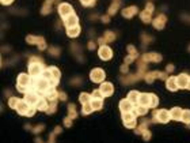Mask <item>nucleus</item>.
I'll list each match as a JSON object with an SVG mask.
<instances>
[{
	"label": "nucleus",
	"mask_w": 190,
	"mask_h": 143,
	"mask_svg": "<svg viewBox=\"0 0 190 143\" xmlns=\"http://www.w3.org/2000/svg\"><path fill=\"white\" fill-rule=\"evenodd\" d=\"M31 75L30 74H25V72H22L19 74V76H18V90H19L21 93H27L29 91V85H30V82H31V79H30Z\"/></svg>",
	"instance_id": "nucleus-1"
},
{
	"label": "nucleus",
	"mask_w": 190,
	"mask_h": 143,
	"mask_svg": "<svg viewBox=\"0 0 190 143\" xmlns=\"http://www.w3.org/2000/svg\"><path fill=\"white\" fill-rule=\"evenodd\" d=\"M171 119L170 112L167 109H159V111L154 112V121H159V123H169Z\"/></svg>",
	"instance_id": "nucleus-2"
},
{
	"label": "nucleus",
	"mask_w": 190,
	"mask_h": 143,
	"mask_svg": "<svg viewBox=\"0 0 190 143\" xmlns=\"http://www.w3.org/2000/svg\"><path fill=\"white\" fill-rule=\"evenodd\" d=\"M44 70H45L44 63H30V66H29V74L31 76H41Z\"/></svg>",
	"instance_id": "nucleus-3"
},
{
	"label": "nucleus",
	"mask_w": 190,
	"mask_h": 143,
	"mask_svg": "<svg viewBox=\"0 0 190 143\" xmlns=\"http://www.w3.org/2000/svg\"><path fill=\"white\" fill-rule=\"evenodd\" d=\"M105 76H106L105 71L100 70V68H94L90 72V79L94 82V83H102L103 79H105Z\"/></svg>",
	"instance_id": "nucleus-4"
},
{
	"label": "nucleus",
	"mask_w": 190,
	"mask_h": 143,
	"mask_svg": "<svg viewBox=\"0 0 190 143\" xmlns=\"http://www.w3.org/2000/svg\"><path fill=\"white\" fill-rule=\"evenodd\" d=\"M26 41H27L29 44H31V45H38L39 47V49L41 51H44V49H46V42H45V40L42 38V37H37V36H29V37H26Z\"/></svg>",
	"instance_id": "nucleus-5"
},
{
	"label": "nucleus",
	"mask_w": 190,
	"mask_h": 143,
	"mask_svg": "<svg viewBox=\"0 0 190 143\" xmlns=\"http://www.w3.org/2000/svg\"><path fill=\"white\" fill-rule=\"evenodd\" d=\"M41 97H42V96H39V94L35 93V91H27V93H25V101L27 104H30L31 106H35Z\"/></svg>",
	"instance_id": "nucleus-6"
},
{
	"label": "nucleus",
	"mask_w": 190,
	"mask_h": 143,
	"mask_svg": "<svg viewBox=\"0 0 190 143\" xmlns=\"http://www.w3.org/2000/svg\"><path fill=\"white\" fill-rule=\"evenodd\" d=\"M57 10H58V14H60V17L63 18H67L68 15H71L73 12V8H72V6L68 4V3H60L57 7Z\"/></svg>",
	"instance_id": "nucleus-7"
},
{
	"label": "nucleus",
	"mask_w": 190,
	"mask_h": 143,
	"mask_svg": "<svg viewBox=\"0 0 190 143\" xmlns=\"http://www.w3.org/2000/svg\"><path fill=\"white\" fill-rule=\"evenodd\" d=\"M98 56H99V59H102V60H110L111 56H113V51H111L107 45H100V48L98 51Z\"/></svg>",
	"instance_id": "nucleus-8"
},
{
	"label": "nucleus",
	"mask_w": 190,
	"mask_h": 143,
	"mask_svg": "<svg viewBox=\"0 0 190 143\" xmlns=\"http://www.w3.org/2000/svg\"><path fill=\"white\" fill-rule=\"evenodd\" d=\"M99 90L102 91L103 97H110V96H113V93H114V86L111 85L110 82H102Z\"/></svg>",
	"instance_id": "nucleus-9"
},
{
	"label": "nucleus",
	"mask_w": 190,
	"mask_h": 143,
	"mask_svg": "<svg viewBox=\"0 0 190 143\" xmlns=\"http://www.w3.org/2000/svg\"><path fill=\"white\" fill-rule=\"evenodd\" d=\"M79 18L76 17V14L75 12H72L71 15H68L67 18H64V26L67 29H69V27H73V26H77L79 23Z\"/></svg>",
	"instance_id": "nucleus-10"
},
{
	"label": "nucleus",
	"mask_w": 190,
	"mask_h": 143,
	"mask_svg": "<svg viewBox=\"0 0 190 143\" xmlns=\"http://www.w3.org/2000/svg\"><path fill=\"white\" fill-rule=\"evenodd\" d=\"M30 108H31V105H30V104H27L25 100H19V102H18V105H16V108H15V109H16V112H18L19 115L26 116Z\"/></svg>",
	"instance_id": "nucleus-11"
},
{
	"label": "nucleus",
	"mask_w": 190,
	"mask_h": 143,
	"mask_svg": "<svg viewBox=\"0 0 190 143\" xmlns=\"http://www.w3.org/2000/svg\"><path fill=\"white\" fill-rule=\"evenodd\" d=\"M166 21H167V18H166V15L165 14H159L158 17L154 19V27L155 29H158V30H162L163 27H165V25H166Z\"/></svg>",
	"instance_id": "nucleus-12"
},
{
	"label": "nucleus",
	"mask_w": 190,
	"mask_h": 143,
	"mask_svg": "<svg viewBox=\"0 0 190 143\" xmlns=\"http://www.w3.org/2000/svg\"><path fill=\"white\" fill-rule=\"evenodd\" d=\"M141 60H144V62H155V63H159L162 62V56H160L159 53H155V52H151V53H145L143 55V57H141Z\"/></svg>",
	"instance_id": "nucleus-13"
},
{
	"label": "nucleus",
	"mask_w": 190,
	"mask_h": 143,
	"mask_svg": "<svg viewBox=\"0 0 190 143\" xmlns=\"http://www.w3.org/2000/svg\"><path fill=\"white\" fill-rule=\"evenodd\" d=\"M188 83H189V76L186 74H181L177 76V85L179 89H188Z\"/></svg>",
	"instance_id": "nucleus-14"
},
{
	"label": "nucleus",
	"mask_w": 190,
	"mask_h": 143,
	"mask_svg": "<svg viewBox=\"0 0 190 143\" xmlns=\"http://www.w3.org/2000/svg\"><path fill=\"white\" fill-rule=\"evenodd\" d=\"M166 86L170 91H177L178 89V85H177V76H169L166 79Z\"/></svg>",
	"instance_id": "nucleus-15"
},
{
	"label": "nucleus",
	"mask_w": 190,
	"mask_h": 143,
	"mask_svg": "<svg viewBox=\"0 0 190 143\" xmlns=\"http://www.w3.org/2000/svg\"><path fill=\"white\" fill-rule=\"evenodd\" d=\"M137 11H139V8H137L136 6L126 7V8L122 10V17H124V18H132L133 15L137 14Z\"/></svg>",
	"instance_id": "nucleus-16"
},
{
	"label": "nucleus",
	"mask_w": 190,
	"mask_h": 143,
	"mask_svg": "<svg viewBox=\"0 0 190 143\" xmlns=\"http://www.w3.org/2000/svg\"><path fill=\"white\" fill-rule=\"evenodd\" d=\"M114 38H115V34H114V33H111V32H106V33H105V36L100 37V38L98 40V42H99L100 45H106L107 42H110V41H114Z\"/></svg>",
	"instance_id": "nucleus-17"
},
{
	"label": "nucleus",
	"mask_w": 190,
	"mask_h": 143,
	"mask_svg": "<svg viewBox=\"0 0 190 143\" xmlns=\"http://www.w3.org/2000/svg\"><path fill=\"white\" fill-rule=\"evenodd\" d=\"M49 100L46 98V97H41L39 98V101L37 102V105H35V108H37V111H48V108H49Z\"/></svg>",
	"instance_id": "nucleus-18"
},
{
	"label": "nucleus",
	"mask_w": 190,
	"mask_h": 143,
	"mask_svg": "<svg viewBox=\"0 0 190 143\" xmlns=\"http://www.w3.org/2000/svg\"><path fill=\"white\" fill-rule=\"evenodd\" d=\"M120 109H121L122 113H124V112H130V111L133 109V104L130 102L128 98L121 100V101H120Z\"/></svg>",
	"instance_id": "nucleus-19"
},
{
	"label": "nucleus",
	"mask_w": 190,
	"mask_h": 143,
	"mask_svg": "<svg viewBox=\"0 0 190 143\" xmlns=\"http://www.w3.org/2000/svg\"><path fill=\"white\" fill-rule=\"evenodd\" d=\"M139 97H140V93L137 91V90H130L126 98H128L133 105H137L139 104Z\"/></svg>",
	"instance_id": "nucleus-20"
},
{
	"label": "nucleus",
	"mask_w": 190,
	"mask_h": 143,
	"mask_svg": "<svg viewBox=\"0 0 190 143\" xmlns=\"http://www.w3.org/2000/svg\"><path fill=\"white\" fill-rule=\"evenodd\" d=\"M132 112H133V113H135L136 116H144V115L148 113V106H144V105L137 104V106L133 108Z\"/></svg>",
	"instance_id": "nucleus-21"
},
{
	"label": "nucleus",
	"mask_w": 190,
	"mask_h": 143,
	"mask_svg": "<svg viewBox=\"0 0 190 143\" xmlns=\"http://www.w3.org/2000/svg\"><path fill=\"white\" fill-rule=\"evenodd\" d=\"M150 100H151L150 93H140V97H139V104L140 105H144V106L150 108Z\"/></svg>",
	"instance_id": "nucleus-22"
},
{
	"label": "nucleus",
	"mask_w": 190,
	"mask_h": 143,
	"mask_svg": "<svg viewBox=\"0 0 190 143\" xmlns=\"http://www.w3.org/2000/svg\"><path fill=\"white\" fill-rule=\"evenodd\" d=\"M170 116H171V119H173V120H177V121H179L181 117H182V109L178 108V106L173 108L170 111Z\"/></svg>",
	"instance_id": "nucleus-23"
},
{
	"label": "nucleus",
	"mask_w": 190,
	"mask_h": 143,
	"mask_svg": "<svg viewBox=\"0 0 190 143\" xmlns=\"http://www.w3.org/2000/svg\"><path fill=\"white\" fill-rule=\"evenodd\" d=\"M80 33V26H73V27H69L67 29V34H68V37H71V38H75V37L79 36Z\"/></svg>",
	"instance_id": "nucleus-24"
},
{
	"label": "nucleus",
	"mask_w": 190,
	"mask_h": 143,
	"mask_svg": "<svg viewBox=\"0 0 190 143\" xmlns=\"http://www.w3.org/2000/svg\"><path fill=\"white\" fill-rule=\"evenodd\" d=\"M91 106L94 111H99V109L103 108V100L102 98H91Z\"/></svg>",
	"instance_id": "nucleus-25"
},
{
	"label": "nucleus",
	"mask_w": 190,
	"mask_h": 143,
	"mask_svg": "<svg viewBox=\"0 0 190 143\" xmlns=\"http://www.w3.org/2000/svg\"><path fill=\"white\" fill-rule=\"evenodd\" d=\"M53 2H54V0H46L45 4H44V7H42V10H41V14H42V15L49 14L50 10H52V4H53Z\"/></svg>",
	"instance_id": "nucleus-26"
},
{
	"label": "nucleus",
	"mask_w": 190,
	"mask_h": 143,
	"mask_svg": "<svg viewBox=\"0 0 190 143\" xmlns=\"http://www.w3.org/2000/svg\"><path fill=\"white\" fill-rule=\"evenodd\" d=\"M151 15H152V12H150V11H143V12L140 14V18H141V21L144 22V23H150L151 22Z\"/></svg>",
	"instance_id": "nucleus-27"
},
{
	"label": "nucleus",
	"mask_w": 190,
	"mask_h": 143,
	"mask_svg": "<svg viewBox=\"0 0 190 143\" xmlns=\"http://www.w3.org/2000/svg\"><path fill=\"white\" fill-rule=\"evenodd\" d=\"M76 116H77L76 106H75L73 104L68 105V117H71V119H76Z\"/></svg>",
	"instance_id": "nucleus-28"
},
{
	"label": "nucleus",
	"mask_w": 190,
	"mask_h": 143,
	"mask_svg": "<svg viewBox=\"0 0 190 143\" xmlns=\"http://www.w3.org/2000/svg\"><path fill=\"white\" fill-rule=\"evenodd\" d=\"M181 121H183L185 124H190V111H189V109H185V111H182Z\"/></svg>",
	"instance_id": "nucleus-29"
},
{
	"label": "nucleus",
	"mask_w": 190,
	"mask_h": 143,
	"mask_svg": "<svg viewBox=\"0 0 190 143\" xmlns=\"http://www.w3.org/2000/svg\"><path fill=\"white\" fill-rule=\"evenodd\" d=\"M91 94H88V93H81L80 96H79V101L81 104H87V102H90L91 101Z\"/></svg>",
	"instance_id": "nucleus-30"
},
{
	"label": "nucleus",
	"mask_w": 190,
	"mask_h": 143,
	"mask_svg": "<svg viewBox=\"0 0 190 143\" xmlns=\"http://www.w3.org/2000/svg\"><path fill=\"white\" fill-rule=\"evenodd\" d=\"M137 116L133 113L132 111L130 112H124V113H122V120H124V123L125 121H129V120H133V119H136Z\"/></svg>",
	"instance_id": "nucleus-31"
},
{
	"label": "nucleus",
	"mask_w": 190,
	"mask_h": 143,
	"mask_svg": "<svg viewBox=\"0 0 190 143\" xmlns=\"http://www.w3.org/2000/svg\"><path fill=\"white\" fill-rule=\"evenodd\" d=\"M150 96H151V100H150V108H156V106H158V104H159V98H158V96H156V94H152V93H150Z\"/></svg>",
	"instance_id": "nucleus-32"
},
{
	"label": "nucleus",
	"mask_w": 190,
	"mask_h": 143,
	"mask_svg": "<svg viewBox=\"0 0 190 143\" xmlns=\"http://www.w3.org/2000/svg\"><path fill=\"white\" fill-rule=\"evenodd\" d=\"M56 106H57V100H54V101H50V104H49V108H48L46 113H48V115H52V113H54V112H56Z\"/></svg>",
	"instance_id": "nucleus-33"
},
{
	"label": "nucleus",
	"mask_w": 190,
	"mask_h": 143,
	"mask_svg": "<svg viewBox=\"0 0 190 143\" xmlns=\"http://www.w3.org/2000/svg\"><path fill=\"white\" fill-rule=\"evenodd\" d=\"M92 111H94V109H92V106H91V102L83 104V111H81V113L83 115H90Z\"/></svg>",
	"instance_id": "nucleus-34"
},
{
	"label": "nucleus",
	"mask_w": 190,
	"mask_h": 143,
	"mask_svg": "<svg viewBox=\"0 0 190 143\" xmlns=\"http://www.w3.org/2000/svg\"><path fill=\"white\" fill-rule=\"evenodd\" d=\"M50 72H52V76L53 78H57V79H60L61 78V72H60V70L57 68V67H50Z\"/></svg>",
	"instance_id": "nucleus-35"
},
{
	"label": "nucleus",
	"mask_w": 190,
	"mask_h": 143,
	"mask_svg": "<svg viewBox=\"0 0 190 143\" xmlns=\"http://www.w3.org/2000/svg\"><path fill=\"white\" fill-rule=\"evenodd\" d=\"M18 102H19V100H18L16 97H11L10 101H8V106H10L11 109H15L16 105H18Z\"/></svg>",
	"instance_id": "nucleus-36"
},
{
	"label": "nucleus",
	"mask_w": 190,
	"mask_h": 143,
	"mask_svg": "<svg viewBox=\"0 0 190 143\" xmlns=\"http://www.w3.org/2000/svg\"><path fill=\"white\" fill-rule=\"evenodd\" d=\"M125 127L126 128H136V126H137V120L136 119H133V120H129V121H125Z\"/></svg>",
	"instance_id": "nucleus-37"
},
{
	"label": "nucleus",
	"mask_w": 190,
	"mask_h": 143,
	"mask_svg": "<svg viewBox=\"0 0 190 143\" xmlns=\"http://www.w3.org/2000/svg\"><path fill=\"white\" fill-rule=\"evenodd\" d=\"M128 52H129V56H132V57H135V59L139 56V55H137V49L133 47V45H129V47H128Z\"/></svg>",
	"instance_id": "nucleus-38"
},
{
	"label": "nucleus",
	"mask_w": 190,
	"mask_h": 143,
	"mask_svg": "<svg viewBox=\"0 0 190 143\" xmlns=\"http://www.w3.org/2000/svg\"><path fill=\"white\" fill-rule=\"evenodd\" d=\"M91 97H92V98H103V94H102V91H100L99 89H96V90L92 91Z\"/></svg>",
	"instance_id": "nucleus-39"
},
{
	"label": "nucleus",
	"mask_w": 190,
	"mask_h": 143,
	"mask_svg": "<svg viewBox=\"0 0 190 143\" xmlns=\"http://www.w3.org/2000/svg\"><path fill=\"white\" fill-rule=\"evenodd\" d=\"M80 3L86 7H90V6H94L95 4V0H80Z\"/></svg>",
	"instance_id": "nucleus-40"
},
{
	"label": "nucleus",
	"mask_w": 190,
	"mask_h": 143,
	"mask_svg": "<svg viewBox=\"0 0 190 143\" xmlns=\"http://www.w3.org/2000/svg\"><path fill=\"white\" fill-rule=\"evenodd\" d=\"M141 135H143V138L145 139V141H150V139H151V132H150V131H148V130H145V131H144V132L141 134Z\"/></svg>",
	"instance_id": "nucleus-41"
},
{
	"label": "nucleus",
	"mask_w": 190,
	"mask_h": 143,
	"mask_svg": "<svg viewBox=\"0 0 190 143\" xmlns=\"http://www.w3.org/2000/svg\"><path fill=\"white\" fill-rule=\"evenodd\" d=\"M72 120L73 119H71V117H65L64 119V126L65 127H71V126H72Z\"/></svg>",
	"instance_id": "nucleus-42"
},
{
	"label": "nucleus",
	"mask_w": 190,
	"mask_h": 143,
	"mask_svg": "<svg viewBox=\"0 0 190 143\" xmlns=\"http://www.w3.org/2000/svg\"><path fill=\"white\" fill-rule=\"evenodd\" d=\"M49 52L53 56H57L58 53H60V49H57V48H49Z\"/></svg>",
	"instance_id": "nucleus-43"
},
{
	"label": "nucleus",
	"mask_w": 190,
	"mask_h": 143,
	"mask_svg": "<svg viewBox=\"0 0 190 143\" xmlns=\"http://www.w3.org/2000/svg\"><path fill=\"white\" fill-rule=\"evenodd\" d=\"M145 10H147V11H150V12H154L155 7H154V4H152V3H148V4L145 6Z\"/></svg>",
	"instance_id": "nucleus-44"
},
{
	"label": "nucleus",
	"mask_w": 190,
	"mask_h": 143,
	"mask_svg": "<svg viewBox=\"0 0 190 143\" xmlns=\"http://www.w3.org/2000/svg\"><path fill=\"white\" fill-rule=\"evenodd\" d=\"M58 100L65 101V100H67V94H65L64 91H60V93H58Z\"/></svg>",
	"instance_id": "nucleus-45"
},
{
	"label": "nucleus",
	"mask_w": 190,
	"mask_h": 143,
	"mask_svg": "<svg viewBox=\"0 0 190 143\" xmlns=\"http://www.w3.org/2000/svg\"><path fill=\"white\" fill-rule=\"evenodd\" d=\"M30 63H44V62H42V59H39V57H31Z\"/></svg>",
	"instance_id": "nucleus-46"
},
{
	"label": "nucleus",
	"mask_w": 190,
	"mask_h": 143,
	"mask_svg": "<svg viewBox=\"0 0 190 143\" xmlns=\"http://www.w3.org/2000/svg\"><path fill=\"white\" fill-rule=\"evenodd\" d=\"M174 70H175V68H174V66H173V64H170V66H167V67H166V72H167V74H169V72H173Z\"/></svg>",
	"instance_id": "nucleus-47"
},
{
	"label": "nucleus",
	"mask_w": 190,
	"mask_h": 143,
	"mask_svg": "<svg viewBox=\"0 0 190 143\" xmlns=\"http://www.w3.org/2000/svg\"><path fill=\"white\" fill-rule=\"evenodd\" d=\"M133 60H135V57H132V56H128V57L125 59V64H129V63H132Z\"/></svg>",
	"instance_id": "nucleus-48"
},
{
	"label": "nucleus",
	"mask_w": 190,
	"mask_h": 143,
	"mask_svg": "<svg viewBox=\"0 0 190 143\" xmlns=\"http://www.w3.org/2000/svg\"><path fill=\"white\" fill-rule=\"evenodd\" d=\"M14 0H2V4L3 6H8V4H11Z\"/></svg>",
	"instance_id": "nucleus-49"
},
{
	"label": "nucleus",
	"mask_w": 190,
	"mask_h": 143,
	"mask_svg": "<svg viewBox=\"0 0 190 143\" xmlns=\"http://www.w3.org/2000/svg\"><path fill=\"white\" fill-rule=\"evenodd\" d=\"M42 128H44V126L41 124L39 127H35V128H34V132H35V134H37V132H41V130H42Z\"/></svg>",
	"instance_id": "nucleus-50"
},
{
	"label": "nucleus",
	"mask_w": 190,
	"mask_h": 143,
	"mask_svg": "<svg viewBox=\"0 0 190 143\" xmlns=\"http://www.w3.org/2000/svg\"><path fill=\"white\" fill-rule=\"evenodd\" d=\"M121 72H128V66L126 64H124L121 67Z\"/></svg>",
	"instance_id": "nucleus-51"
},
{
	"label": "nucleus",
	"mask_w": 190,
	"mask_h": 143,
	"mask_svg": "<svg viewBox=\"0 0 190 143\" xmlns=\"http://www.w3.org/2000/svg\"><path fill=\"white\" fill-rule=\"evenodd\" d=\"M102 21H103V23H107V22H109V15H105V17H102Z\"/></svg>",
	"instance_id": "nucleus-52"
},
{
	"label": "nucleus",
	"mask_w": 190,
	"mask_h": 143,
	"mask_svg": "<svg viewBox=\"0 0 190 143\" xmlns=\"http://www.w3.org/2000/svg\"><path fill=\"white\" fill-rule=\"evenodd\" d=\"M94 48H95V44H94V42H90V44H88V49H94Z\"/></svg>",
	"instance_id": "nucleus-53"
},
{
	"label": "nucleus",
	"mask_w": 190,
	"mask_h": 143,
	"mask_svg": "<svg viewBox=\"0 0 190 143\" xmlns=\"http://www.w3.org/2000/svg\"><path fill=\"white\" fill-rule=\"evenodd\" d=\"M61 132V128H60V127H56V128H54V134H60Z\"/></svg>",
	"instance_id": "nucleus-54"
},
{
	"label": "nucleus",
	"mask_w": 190,
	"mask_h": 143,
	"mask_svg": "<svg viewBox=\"0 0 190 143\" xmlns=\"http://www.w3.org/2000/svg\"><path fill=\"white\" fill-rule=\"evenodd\" d=\"M188 89L190 90V76H189V83H188Z\"/></svg>",
	"instance_id": "nucleus-55"
},
{
	"label": "nucleus",
	"mask_w": 190,
	"mask_h": 143,
	"mask_svg": "<svg viewBox=\"0 0 190 143\" xmlns=\"http://www.w3.org/2000/svg\"><path fill=\"white\" fill-rule=\"evenodd\" d=\"M189 51H190V47H189Z\"/></svg>",
	"instance_id": "nucleus-56"
}]
</instances>
